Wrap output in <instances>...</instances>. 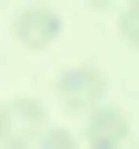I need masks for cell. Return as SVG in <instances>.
Wrapping results in <instances>:
<instances>
[{
    "label": "cell",
    "instance_id": "obj_1",
    "mask_svg": "<svg viewBox=\"0 0 139 149\" xmlns=\"http://www.w3.org/2000/svg\"><path fill=\"white\" fill-rule=\"evenodd\" d=\"M80 149H129V109H119V100H99V109L80 119Z\"/></svg>",
    "mask_w": 139,
    "mask_h": 149
},
{
    "label": "cell",
    "instance_id": "obj_2",
    "mask_svg": "<svg viewBox=\"0 0 139 149\" xmlns=\"http://www.w3.org/2000/svg\"><path fill=\"white\" fill-rule=\"evenodd\" d=\"M30 149H80V139H70V129H40V139H30Z\"/></svg>",
    "mask_w": 139,
    "mask_h": 149
},
{
    "label": "cell",
    "instance_id": "obj_3",
    "mask_svg": "<svg viewBox=\"0 0 139 149\" xmlns=\"http://www.w3.org/2000/svg\"><path fill=\"white\" fill-rule=\"evenodd\" d=\"M99 10H119V0H99Z\"/></svg>",
    "mask_w": 139,
    "mask_h": 149
}]
</instances>
